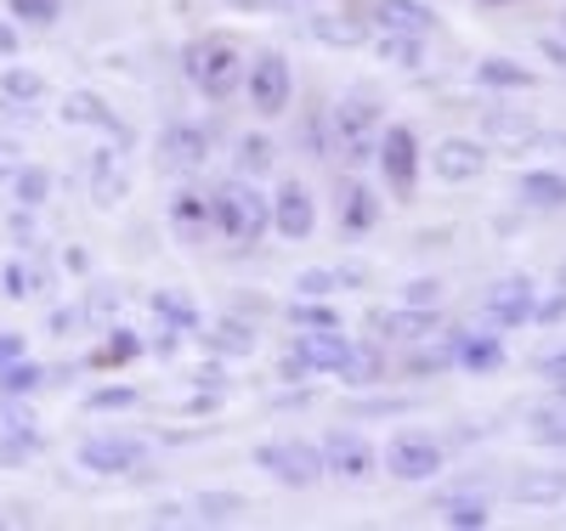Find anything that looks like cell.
I'll return each instance as SVG.
<instances>
[{
  "mask_svg": "<svg viewBox=\"0 0 566 531\" xmlns=\"http://www.w3.org/2000/svg\"><path fill=\"white\" fill-rule=\"evenodd\" d=\"M374 164L386 170V187L397 192V199H413V187H419V141H413L408 125H386V130H380Z\"/></svg>",
  "mask_w": 566,
  "mask_h": 531,
  "instance_id": "cell-5",
  "label": "cell"
},
{
  "mask_svg": "<svg viewBox=\"0 0 566 531\" xmlns=\"http://www.w3.org/2000/svg\"><path fill=\"white\" fill-rule=\"evenodd\" d=\"M312 40L352 52V45H363V40H368V29H363L357 18H328V12H317V18H312Z\"/></svg>",
  "mask_w": 566,
  "mask_h": 531,
  "instance_id": "cell-32",
  "label": "cell"
},
{
  "mask_svg": "<svg viewBox=\"0 0 566 531\" xmlns=\"http://www.w3.org/2000/svg\"><path fill=\"white\" fill-rule=\"evenodd\" d=\"M40 266H29V261H7L0 266V295L7 300H29V295H40Z\"/></svg>",
  "mask_w": 566,
  "mask_h": 531,
  "instance_id": "cell-35",
  "label": "cell"
},
{
  "mask_svg": "<svg viewBox=\"0 0 566 531\" xmlns=\"http://www.w3.org/2000/svg\"><path fill=\"white\" fill-rule=\"evenodd\" d=\"M402 300H408V306H437V300H442V283H437V277H413V283L402 288Z\"/></svg>",
  "mask_w": 566,
  "mask_h": 531,
  "instance_id": "cell-47",
  "label": "cell"
},
{
  "mask_svg": "<svg viewBox=\"0 0 566 531\" xmlns=\"http://www.w3.org/2000/svg\"><path fill=\"white\" fill-rule=\"evenodd\" d=\"M52 379L40 362H29V357H12V362H0V396H29V391H40V384Z\"/></svg>",
  "mask_w": 566,
  "mask_h": 531,
  "instance_id": "cell-31",
  "label": "cell"
},
{
  "mask_svg": "<svg viewBox=\"0 0 566 531\" xmlns=\"http://www.w3.org/2000/svg\"><path fill=\"white\" fill-rule=\"evenodd\" d=\"M130 199V170L119 164V153H103L97 170H91V204L97 210H119Z\"/></svg>",
  "mask_w": 566,
  "mask_h": 531,
  "instance_id": "cell-21",
  "label": "cell"
},
{
  "mask_svg": "<svg viewBox=\"0 0 566 531\" xmlns=\"http://www.w3.org/2000/svg\"><path fill=\"white\" fill-rule=\"evenodd\" d=\"M368 328L386 333V340H431V333H437V306H391V311H374Z\"/></svg>",
  "mask_w": 566,
  "mask_h": 531,
  "instance_id": "cell-15",
  "label": "cell"
},
{
  "mask_svg": "<svg viewBox=\"0 0 566 531\" xmlns=\"http://www.w3.org/2000/svg\"><path fill=\"white\" fill-rule=\"evenodd\" d=\"M91 322H108L114 311H119V288H91V295H85V306H80Z\"/></svg>",
  "mask_w": 566,
  "mask_h": 531,
  "instance_id": "cell-46",
  "label": "cell"
},
{
  "mask_svg": "<svg viewBox=\"0 0 566 531\" xmlns=\"http://www.w3.org/2000/svg\"><path fill=\"white\" fill-rule=\"evenodd\" d=\"M205 346H210L216 357H255V328H244V322L221 317V322L205 333Z\"/></svg>",
  "mask_w": 566,
  "mask_h": 531,
  "instance_id": "cell-29",
  "label": "cell"
},
{
  "mask_svg": "<svg viewBox=\"0 0 566 531\" xmlns=\"http://www.w3.org/2000/svg\"><path fill=\"white\" fill-rule=\"evenodd\" d=\"M566 317V288H560V295L549 300V306H533V322H544V328H555Z\"/></svg>",
  "mask_w": 566,
  "mask_h": 531,
  "instance_id": "cell-51",
  "label": "cell"
},
{
  "mask_svg": "<svg viewBox=\"0 0 566 531\" xmlns=\"http://www.w3.org/2000/svg\"><path fill=\"white\" fill-rule=\"evenodd\" d=\"M380 63H391V68H419L424 63V45H419V34H380Z\"/></svg>",
  "mask_w": 566,
  "mask_h": 531,
  "instance_id": "cell-36",
  "label": "cell"
},
{
  "mask_svg": "<svg viewBox=\"0 0 566 531\" xmlns=\"http://www.w3.org/2000/svg\"><path fill=\"white\" fill-rule=\"evenodd\" d=\"M482 7H510V0H482Z\"/></svg>",
  "mask_w": 566,
  "mask_h": 531,
  "instance_id": "cell-61",
  "label": "cell"
},
{
  "mask_svg": "<svg viewBox=\"0 0 566 531\" xmlns=\"http://www.w3.org/2000/svg\"><path fill=\"white\" fill-rule=\"evenodd\" d=\"M380 23L391 34H431L437 29V7H424V0H380Z\"/></svg>",
  "mask_w": 566,
  "mask_h": 531,
  "instance_id": "cell-23",
  "label": "cell"
},
{
  "mask_svg": "<svg viewBox=\"0 0 566 531\" xmlns=\"http://www.w3.org/2000/svg\"><path fill=\"white\" fill-rule=\"evenodd\" d=\"M80 322H85V311H80V306H57V311H52V322H45V328H52V333H74Z\"/></svg>",
  "mask_w": 566,
  "mask_h": 531,
  "instance_id": "cell-50",
  "label": "cell"
},
{
  "mask_svg": "<svg viewBox=\"0 0 566 531\" xmlns=\"http://www.w3.org/2000/svg\"><path fill=\"white\" fill-rule=\"evenodd\" d=\"M533 148H544V153H566V136H560V130H538Z\"/></svg>",
  "mask_w": 566,
  "mask_h": 531,
  "instance_id": "cell-53",
  "label": "cell"
},
{
  "mask_svg": "<svg viewBox=\"0 0 566 531\" xmlns=\"http://www.w3.org/2000/svg\"><path fill=\"white\" fill-rule=\"evenodd\" d=\"M244 74H250V108H255V114L277 119L283 108H290L295 74H290V63H283V52H261L255 63H244Z\"/></svg>",
  "mask_w": 566,
  "mask_h": 531,
  "instance_id": "cell-6",
  "label": "cell"
},
{
  "mask_svg": "<svg viewBox=\"0 0 566 531\" xmlns=\"http://www.w3.org/2000/svg\"><path fill=\"white\" fill-rule=\"evenodd\" d=\"M335 288H340V272H335V266H306V272H295V295L323 300V295H335Z\"/></svg>",
  "mask_w": 566,
  "mask_h": 531,
  "instance_id": "cell-41",
  "label": "cell"
},
{
  "mask_svg": "<svg viewBox=\"0 0 566 531\" xmlns=\"http://www.w3.org/2000/svg\"><path fill=\"white\" fill-rule=\"evenodd\" d=\"M493 520V503L482 492H459V498H442V525L453 531H482Z\"/></svg>",
  "mask_w": 566,
  "mask_h": 531,
  "instance_id": "cell-26",
  "label": "cell"
},
{
  "mask_svg": "<svg viewBox=\"0 0 566 531\" xmlns=\"http://www.w3.org/2000/svg\"><path fill=\"white\" fill-rule=\"evenodd\" d=\"M18 23H34V29H52L63 18V0H7Z\"/></svg>",
  "mask_w": 566,
  "mask_h": 531,
  "instance_id": "cell-40",
  "label": "cell"
},
{
  "mask_svg": "<svg viewBox=\"0 0 566 531\" xmlns=\"http://www.w3.org/2000/svg\"><path fill=\"white\" fill-rule=\"evenodd\" d=\"M154 159H159V170H170V176L205 170V159H210V130H205V125H165Z\"/></svg>",
  "mask_w": 566,
  "mask_h": 531,
  "instance_id": "cell-10",
  "label": "cell"
},
{
  "mask_svg": "<svg viewBox=\"0 0 566 531\" xmlns=\"http://www.w3.org/2000/svg\"><path fill=\"white\" fill-rule=\"evenodd\" d=\"M12 52H18V29L0 18V57H12Z\"/></svg>",
  "mask_w": 566,
  "mask_h": 531,
  "instance_id": "cell-56",
  "label": "cell"
},
{
  "mask_svg": "<svg viewBox=\"0 0 566 531\" xmlns=\"http://www.w3.org/2000/svg\"><path fill=\"white\" fill-rule=\"evenodd\" d=\"M34 447H40L34 413H29L23 402H7V407H0V458H7V464H23Z\"/></svg>",
  "mask_w": 566,
  "mask_h": 531,
  "instance_id": "cell-19",
  "label": "cell"
},
{
  "mask_svg": "<svg viewBox=\"0 0 566 531\" xmlns=\"http://www.w3.org/2000/svg\"><path fill=\"white\" fill-rule=\"evenodd\" d=\"M80 469H91V475H136V469H148V447L130 442V436H91L80 447Z\"/></svg>",
  "mask_w": 566,
  "mask_h": 531,
  "instance_id": "cell-11",
  "label": "cell"
},
{
  "mask_svg": "<svg viewBox=\"0 0 566 531\" xmlns=\"http://www.w3.org/2000/svg\"><path fill=\"white\" fill-rule=\"evenodd\" d=\"M272 232L290 237V244H306V237L317 232V204H312V192L301 181H283L272 192Z\"/></svg>",
  "mask_w": 566,
  "mask_h": 531,
  "instance_id": "cell-12",
  "label": "cell"
},
{
  "mask_svg": "<svg viewBox=\"0 0 566 531\" xmlns=\"http://www.w3.org/2000/svg\"><path fill=\"white\" fill-rule=\"evenodd\" d=\"M232 7H261V0H232Z\"/></svg>",
  "mask_w": 566,
  "mask_h": 531,
  "instance_id": "cell-60",
  "label": "cell"
},
{
  "mask_svg": "<svg viewBox=\"0 0 566 531\" xmlns=\"http://www.w3.org/2000/svg\"><path fill=\"white\" fill-rule=\"evenodd\" d=\"M295 351H301V362H306L312 373H340L352 340H340V328H301Z\"/></svg>",
  "mask_w": 566,
  "mask_h": 531,
  "instance_id": "cell-17",
  "label": "cell"
},
{
  "mask_svg": "<svg viewBox=\"0 0 566 531\" xmlns=\"http://www.w3.org/2000/svg\"><path fill=\"white\" fill-rule=\"evenodd\" d=\"M538 141V119L527 108H488L482 114V148L493 153H527Z\"/></svg>",
  "mask_w": 566,
  "mask_h": 531,
  "instance_id": "cell-13",
  "label": "cell"
},
{
  "mask_svg": "<svg viewBox=\"0 0 566 531\" xmlns=\"http://www.w3.org/2000/svg\"><path fill=\"white\" fill-rule=\"evenodd\" d=\"M453 362V333H448V346L442 351H431V357H413V373H442Z\"/></svg>",
  "mask_w": 566,
  "mask_h": 531,
  "instance_id": "cell-49",
  "label": "cell"
},
{
  "mask_svg": "<svg viewBox=\"0 0 566 531\" xmlns=\"http://www.w3.org/2000/svg\"><path fill=\"white\" fill-rule=\"evenodd\" d=\"M476 85H482V91H533L538 74L522 68V63H510V57H482V63H476Z\"/></svg>",
  "mask_w": 566,
  "mask_h": 531,
  "instance_id": "cell-25",
  "label": "cell"
},
{
  "mask_svg": "<svg viewBox=\"0 0 566 531\" xmlns=\"http://www.w3.org/2000/svg\"><path fill=\"white\" fill-rule=\"evenodd\" d=\"M210 210H216V232H227L232 244H261V237L272 232V199L255 187V181H244V176H232V181H221L216 192H210Z\"/></svg>",
  "mask_w": 566,
  "mask_h": 531,
  "instance_id": "cell-1",
  "label": "cell"
},
{
  "mask_svg": "<svg viewBox=\"0 0 566 531\" xmlns=\"http://www.w3.org/2000/svg\"><path fill=\"white\" fill-rule=\"evenodd\" d=\"M261 7H272V12H306V7H317V0H261Z\"/></svg>",
  "mask_w": 566,
  "mask_h": 531,
  "instance_id": "cell-57",
  "label": "cell"
},
{
  "mask_svg": "<svg viewBox=\"0 0 566 531\" xmlns=\"http://www.w3.org/2000/svg\"><path fill=\"white\" fill-rule=\"evenodd\" d=\"M560 288H566V261H560Z\"/></svg>",
  "mask_w": 566,
  "mask_h": 531,
  "instance_id": "cell-62",
  "label": "cell"
},
{
  "mask_svg": "<svg viewBox=\"0 0 566 531\" xmlns=\"http://www.w3.org/2000/svg\"><path fill=\"white\" fill-rule=\"evenodd\" d=\"M63 125H97V130H108L114 114H108V103L97 91H69L63 96Z\"/></svg>",
  "mask_w": 566,
  "mask_h": 531,
  "instance_id": "cell-30",
  "label": "cell"
},
{
  "mask_svg": "<svg viewBox=\"0 0 566 531\" xmlns=\"http://www.w3.org/2000/svg\"><path fill=\"white\" fill-rule=\"evenodd\" d=\"M527 424H533L538 442H560V447H566V402H538V407H527Z\"/></svg>",
  "mask_w": 566,
  "mask_h": 531,
  "instance_id": "cell-37",
  "label": "cell"
},
{
  "mask_svg": "<svg viewBox=\"0 0 566 531\" xmlns=\"http://www.w3.org/2000/svg\"><path fill=\"white\" fill-rule=\"evenodd\" d=\"M272 159H277V153H272V141H266V136H244V141H239V176H244V181L266 176Z\"/></svg>",
  "mask_w": 566,
  "mask_h": 531,
  "instance_id": "cell-38",
  "label": "cell"
},
{
  "mask_svg": "<svg viewBox=\"0 0 566 531\" xmlns=\"http://www.w3.org/2000/svg\"><path fill=\"white\" fill-rule=\"evenodd\" d=\"M181 68H187V79H193V91L210 96V103H227V96L244 85V52H239V40H227V34L193 40L181 52Z\"/></svg>",
  "mask_w": 566,
  "mask_h": 531,
  "instance_id": "cell-2",
  "label": "cell"
},
{
  "mask_svg": "<svg viewBox=\"0 0 566 531\" xmlns=\"http://www.w3.org/2000/svg\"><path fill=\"white\" fill-rule=\"evenodd\" d=\"M328 130H335V153L340 159H352V164H368L374 159V148H380V108L368 103V96L357 91V96H340V108L328 114Z\"/></svg>",
  "mask_w": 566,
  "mask_h": 531,
  "instance_id": "cell-3",
  "label": "cell"
},
{
  "mask_svg": "<svg viewBox=\"0 0 566 531\" xmlns=\"http://www.w3.org/2000/svg\"><path fill=\"white\" fill-rule=\"evenodd\" d=\"M85 407L91 413H125V407H136V391H130V384H103V391L85 396Z\"/></svg>",
  "mask_w": 566,
  "mask_h": 531,
  "instance_id": "cell-44",
  "label": "cell"
},
{
  "mask_svg": "<svg viewBox=\"0 0 566 531\" xmlns=\"http://www.w3.org/2000/svg\"><path fill=\"white\" fill-rule=\"evenodd\" d=\"M193 379H199V384H210V391H221V384H227V379H221V368H199Z\"/></svg>",
  "mask_w": 566,
  "mask_h": 531,
  "instance_id": "cell-58",
  "label": "cell"
},
{
  "mask_svg": "<svg viewBox=\"0 0 566 531\" xmlns=\"http://www.w3.org/2000/svg\"><path fill=\"white\" fill-rule=\"evenodd\" d=\"M255 469H266L283 487H317L323 480V447L312 442H266L255 447Z\"/></svg>",
  "mask_w": 566,
  "mask_h": 531,
  "instance_id": "cell-4",
  "label": "cell"
},
{
  "mask_svg": "<svg viewBox=\"0 0 566 531\" xmlns=\"http://www.w3.org/2000/svg\"><path fill=\"white\" fill-rule=\"evenodd\" d=\"M290 322H295V328H340V311H328V306H317L312 295H301V300L290 306Z\"/></svg>",
  "mask_w": 566,
  "mask_h": 531,
  "instance_id": "cell-42",
  "label": "cell"
},
{
  "mask_svg": "<svg viewBox=\"0 0 566 531\" xmlns=\"http://www.w3.org/2000/svg\"><path fill=\"white\" fill-rule=\"evenodd\" d=\"M210 226H216L210 199H205V192H193V187H181L176 199H170V232L181 237V244H205Z\"/></svg>",
  "mask_w": 566,
  "mask_h": 531,
  "instance_id": "cell-16",
  "label": "cell"
},
{
  "mask_svg": "<svg viewBox=\"0 0 566 531\" xmlns=\"http://www.w3.org/2000/svg\"><path fill=\"white\" fill-rule=\"evenodd\" d=\"M538 373L555 384V391L566 396V351H555V357H538Z\"/></svg>",
  "mask_w": 566,
  "mask_h": 531,
  "instance_id": "cell-48",
  "label": "cell"
},
{
  "mask_svg": "<svg viewBox=\"0 0 566 531\" xmlns=\"http://www.w3.org/2000/svg\"><path fill=\"white\" fill-rule=\"evenodd\" d=\"M277 373H283V379H306L312 368L301 362V351H290V357H283V368H277Z\"/></svg>",
  "mask_w": 566,
  "mask_h": 531,
  "instance_id": "cell-55",
  "label": "cell"
},
{
  "mask_svg": "<svg viewBox=\"0 0 566 531\" xmlns=\"http://www.w3.org/2000/svg\"><path fill=\"white\" fill-rule=\"evenodd\" d=\"M154 311H159L170 328H181V333H193V328H199V311L187 306L181 295H154Z\"/></svg>",
  "mask_w": 566,
  "mask_h": 531,
  "instance_id": "cell-43",
  "label": "cell"
},
{
  "mask_svg": "<svg viewBox=\"0 0 566 531\" xmlns=\"http://www.w3.org/2000/svg\"><path fill=\"white\" fill-rule=\"evenodd\" d=\"M340 379L346 384H380L386 379V357H380V346H357L352 340V351H346V362H340Z\"/></svg>",
  "mask_w": 566,
  "mask_h": 531,
  "instance_id": "cell-27",
  "label": "cell"
},
{
  "mask_svg": "<svg viewBox=\"0 0 566 531\" xmlns=\"http://www.w3.org/2000/svg\"><path fill=\"white\" fill-rule=\"evenodd\" d=\"M442 464H448L442 442H431L424 429H402V436H391V447H386V469L397 480H437Z\"/></svg>",
  "mask_w": 566,
  "mask_h": 531,
  "instance_id": "cell-7",
  "label": "cell"
},
{
  "mask_svg": "<svg viewBox=\"0 0 566 531\" xmlns=\"http://www.w3.org/2000/svg\"><path fill=\"white\" fill-rule=\"evenodd\" d=\"M0 91H7V103H40L45 79L34 68H7V74H0Z\"/></svg>",
  "mask_w": 566,
  "mask_h": 531,
  "instance_id": "cell-39",
  "label": "cell"
},
{
  "mask_svg": "<svg viewBox=\"0 0 566 531\" xmlns=\"http://www.w3.org/2000/svg\"><path fill=\"white\" fill-rule=\"evenodd\" d=\"M18 164H23V148H18V141H7V136H0V176H18Z\"/></svg>",
  "mask_w": 566,
  "mask_h": 531,
  "instance_id": "cell-52",
  "label": "cell"
},
{
  "mask_svg": "<svg viewBox=\"0 0 566 531\" xmlns=\"http://www.w3.org/2000/svg\"><path fill=\"white\" fill-rule=\"evenodd\" d=\"M533 306H538L533 277H499L482 300V322L488 328H522V322H533Z\"/></svg>",
  "mask_w": 566,
  "mask_h": 531,
  "instance_id": "cell-9",
  "label": "cell"
},
{
  "mask_svg": "<svg viewBox=\"0 0 566 531\" xmlns=\"http://www.w3.org/2000/svg\"><path fill=\"white\" fill-rule=\"evenodd\" d=\"M52 187H57V176L45 170V164H18V176H12V192H18V210H40L45 199H52Z\"/></svg>",
  "mask_w": 566,
  "mask_h": 531,
  "instance_id": "cell-28",
  "label": "cell"
},
{
  "mask_svg": "<svg viewBox=\"0 0 566 531\" xmlns=\"http://www.w3.org/2000/svg\"><path fill=\"white\" fill-rule=\"evenodd\" d=\"M453 362L470 373H499L504 368V346L493 333H453Z\"/></svg>",
  "mask_w": 566,
  "mask_h": 531,
  "instance_id": "cell-22",
  "label": "cell"
},
{
  "mask_svg": "<svg viewBox=\"0 0 566 531\" xmlns=\"http://www.w3.org/2000/svg\"><path fill=\"white\" fill-rule=\"evenodd\" d=\"M515 199H522L527 210H566V176H555V170H527L522 181H515Z\"/></svg>",
  "mask_w": 566,
  "mask_h": 531,
  "instance_id": "cell-24",
  "label": "cell"
},
{
  "mask_svg": "<svg viewBox=\"0 0 566 531\" xmlns=\"http://www.w3.org/2000/svg\"><path fill=\"white\" fill-rule=\"evenodd\" d=\"M23 357V333H0V362H12Z\"/></svg>",
  "mask_w": 566,
  "mask_h": 531,
  "instance_id": "cell-54",
  "label": "cell"
},
{
  "mask_svg": "<svg viewBox=\"0 0 566 531\" xmlns=\"http://www.w3.org/2000/svg\"><path fill=\"white\" fill-rule=\"evenodd\" d=\"M374 469H380V453H374L357 429H328L323 475H340V480H352V487H363V480H374Z\"/></svg>",
  "mask_w": 566,
  "mask_h": 531,
  "instance_id": "cell-8",
  "label": "cell"
},
{
  "mask_svg": "<svg viewBox=\"0 0 566 531\" xmlns=\"http://www.w3.org/2000/svg\"><path fill=\"white\" fill-rule=\"evenodd\" d=\"M544 52H549V57H555V63L566 68V45H560V40H544Z\"/></svg>",
  "mask_w": 566,
  "mask_h": 531,
  "instance_id": "cell-59",
  "label": "cell"
},
{
  "mask_svg": "<svg viewBox=\"0 0 566 531\" xmlns=\"http://www.w3.org/2000/svg\"><path fill=\"white\" fill-rule=\"evenodd\" d=\"M244 514V498L239 492H199L193 498V520L205 525H227V520H239Z\"/></svg>",
  "mask_w": 566,
  "mask_h": 531,
  "instance_id": "cell-34",
  "label": "cell"
},
{
  "mask_svg": "<svg viewBox=\"0 0 566 531\" xmlns=\"http://www.w3.org/2000/svg\"><path fill=\"white\" fill-rule=\"evenodd\" d=\"M142 357V340L130 328H108V340L91 351V368H125V362H136Z\"/></svg>",
  "mask_w": 566,
  "mask_h": 531,
  "instance_id": "cell-33",
  "label": "cell"
},
{
  "mask_svg": "<svg viewBox=\"0 0 566 531\" xmlns=\"http://www.w3.org/2000/svg\"><path fill=\"white\" fill-rule=\"evenodd\" d=\"M510 498L522 503V509H555L566 503V469H522L515 475V487Z\"/></svg>",
  "mask_w": 566,
  "mask_h": 531,
  "instance_id": "cell-18",
  "label": "cell"
},
{
  "mask_svg": "<svg viewBox=\"0 0 566 531\" xmlns=\"http://www.w3.org/2000/svg\"><path fill=\"white\" fill-rule=\"evenodd\" d=\"M374 226H380V199H374V187L340 181V232L363 237V232H374Z\"/></svg>",
  "mask_w": 566,
  "mask_h": 531,
  "instance_id": "cell-20",
  "label": "cell"
},
{
  "mask_svg": "<svg viewBox=\"0 0 566 531\" xmlns=\"http://www.w3.org/2000/svg\"><path fill=\"white\" fill-rule=\"evenodd\" d=\"M352 413H363V418H402V413H419V396H374V402H357Z\"/></svg>",
  "mask_w": 566,
  "mask_h": 531,
  "instance_id": "cell-45",
  "label": "cell"
},
{
  "mask_svg": "<svg viewBox=\"0 0 566 531\" xmlns=\"http://www.w3.org/2000/svg\"><path fill=\"white\" fill-rule=\"evenodd\" d=\"M488 170V148L482 141H470V136H448L431 148V176L448 181V187H464V181H476Z\"/></svg>",
  "mask_w": 566,
  "mask_h": 531,
  "instance_id": "cell-14",
  "label": "cell"
}]
</instances>
